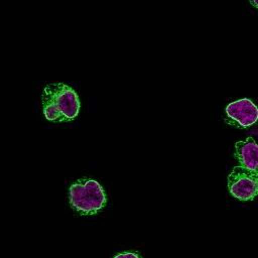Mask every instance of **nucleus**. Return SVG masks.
I'll return each mask as SVG.
<instances>
[{
  "instance_id": "nucleus-1",
  "label": "nucleus",
  "mask_w": 258,
  "mask_h": 258,
  "mask_svg": "<svg viewBox=\"0 0 258 258\" xmlns=\"http://www.w3.org/2000/svg\"><path fill=\"white\" fill-rule=\"evenodd\" d=\"M44 117L52 122H68L77 118L80 100L76 91L64 83L47 85L41 95Z\"/></svg>"
},
{
  "instance_id": "nucleus-2",
  "label": "nucleus",
  "mask_w": 258,
  "mask_h": 258,
  "mask_svg": "<svg viewBox=\"0 0 258 258\" xmlns=\"http://www.w3.org/2000/svg\"><path fill=\"white\" fill-rule=\"evenodd\" d=\"M71 207L81 215H95L106 205L107 198L102 185L93 179H79L70 186Z\"/></svg>"
},
{
  "instance_id": "nucleus-3",
  "label": "nucleus",
  "mask_w": 258,
  "mask_h": 258,
  "mask_svg": "<svg viewBox=\"0 0 258 258\" xmlns=\"http://www.w3.org/2000/svg\"><path fill=\"white\" fill-rule=\"evenodd\" d=\"M228 188L234 198L242 202L254 200L258 195V170L235 166L228 176Z\"/></svg>"
},
{
  "instance_id": "nucleus-4",
  "label": "nucleus",
  "mask_w": 258,
  "mask_h": 258,
  "mask_svg": "<svg viewBox=\"0 0 258 258\" xmlns=\"http://www.w3.org/2000/svg\"><path fill=\"white\" fill-rule=\"evenodd\" d=\"M225 113L226 123L238 128H247L258 120V108L249 99L230 103L226 107Z\"/></svg>"
},
{
  "instance_id": "nucleus-5",
  "label": "nucleus",
  "mask_w": 258,
  "mask_h": 258,
  "mask_svg": "<svg viewBox=\"0 0 258 258\" xmlns=\"http://www.w3.org/2000/svg\"><path fill=\"white\" fill-rule=\"evenodd\" d=\"M235 156L241 166L251 170H258V144L252 137L235 144Z\"/></svg>"
},
{
  "instance_id": "nucleus-6",
  "label": "nucleus",
  "mask_w": 258,
  "mask_h": 258,
  "mask_svg": "<svg viewBox=\"0 0 258 258\" xmlns=\"http://www.w3.org/2000/svg\"><path fill=\"white\" fill-rule=\"evenodd\" d=\"M113 258H141L137 253L133 252H123L115 255Z\"/></svg>"
},
{
  "instance_id": "nucleus-7",
  "label": "nucleus",
  "mask_w": 258,
  "mask_h": 258,
  "mask_svg": "<svg viewBox=\"0 0 258 258\" xmlns=\"http://www.w3.org/2000/svg\"><path fill=\"white\" fill-rule=\"evenodd\" d=\"M250 1V3L254 6V7H256L257 9H258V0H249Z\"/></svg>"
}]
</instances>
